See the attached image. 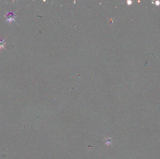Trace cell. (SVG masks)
<instances>
[{
    "label": "cell",
    "mask_w": 160,
    "mask_h": 159,
    "mask_svg": "<svg viewBox=\"0 0 160 159\" xmlns=\"http://www.w3.org/2000/svg\"><path fill=\"white\" fill-rule=\"evenodd\" d=\"M6 14L5 15L4 17L6 19V22H9V23H11L13 21H15V18H18L17 15H15V13L17 12V11H15V12H7L6 11H5Z\"/></svg>",
    "instance_id": "6da1fadb"
},
{
    "label": "cell",
    "mask_w": 160,
    "mask_h": 159,
    "mask_svg": "<svg viewBox=\"0 0 160 159\" xmlns=\"http://www.w3.org/2000/svg\"><path fill=\"white\" fill-rule=\"evenodd\" d=\"M6 38H4L3 39H1V37H0V50H1L2 48L3 49H5V46L6 44H7V42H5V40Z\"/></svg>",
    "instance_id": "7a4b0ae2"
}]
</instances>
